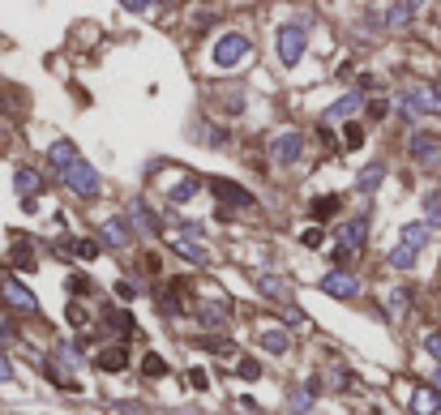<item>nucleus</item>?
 Listing matches in <instances>:
<instances>
[{
    "label": "nucleus",
    "mask_w": 441,
    "mask_h": 415,
    "mask_svg": "<svg viewBox=\"0 0 441 415\" xmlns=\"http://www.w3.org/2000/svg\"><path fill=\"white\" fill-rule=\"evenodd\" d=\"M244 60H249V39L244 34H223V39L214 43V65L218 69H236Z\"/></svg>",
    "instance_id": "1"
},
{
    "label": "nucleus",
    "mask_w": 441,
    "mask_h": 415,
    "mask_svg": "<svg viewBox=\"0 0 441 415\" xmlns=\"http://www.w3.org/2000/svg\"><path fill=\"white\" fill-rule=\"evenodd\" d=\"M300 56H304V26L300 22L279 26V60L283 65H296Z\"/></svg>",
    "instance_id": "2"
},
{
    "label": "nucleus",
    "mask_w": 441,
    "mask_h": 415,
    "mask_svg": "<svg viewBox=\"0 0 441 415\" xmlns=\"http://www.w3.org/2000/svg\"><path fill=\"white\" fill-rule=\"evenodd\" d=\"M61 180H65L77 197H99V176H94V167H90L86 159H77V163H73Z\"/></svg>",
    "instance_id": "3"
},
{
    "label": "nucleus",
    "mask_w": 441,
    "mask_h": 415,
    "mask_svg": "<svg viewBox=\"0 0 441 415\" xmlns=\"http://www.w3.org/2000/svg\"><path fill=\"white\" fill-rule=\"evenodd\" d=\"M270 154H274L279 163H296L300 154H304V137H300V133H283V137H274Z\"/></svg>",
    "instance_id": "4"
},
{
    "label": "nucleus",
    "mask_w": 441,
    "mask_h": 415,
    "mask_svg": "<svg viewBox=\"0 0 441 415\" xmlns=\"http://www.w3.org/2000/svg\"><path fill=\"white\" fill-rule=\"evenodd\" d=\"M321 291H325V295H339V300H352V295L360 291V283H356L352 274H339V270H330V274L321 279Z\"/></svg>",
    "instance_id": "5"
},
{
    "label": "nucleus",
    "mask_w": 441,
    "mask_h": 415,
    "mask_svg": "<svg viewBox=\"0 0 441 415\" xmlns=\"http://www.w3.org/2000/svg\"><path fill=\"white\" fill-rule=\"evenodd\" d=\"M99 236H103V244H112V248H129V244H133V231H129L125 219H107V223L99 227Z\"/></svg>",
    "instance_id": "6"
},
{
    "label": "nucleus",
    "mask_w": 441,
    "mask_h": 415,
    "mask_svg": "<svg viewBox=\"0 0 441 415\" xmlns=\"http://www.w3.org/2000/svg\"><path fill=\"white\" fill-rule=\"evenodd\" d=\"M5 300L18 308V313H35V308H39V300H35V295H30L18 279H9V283H5Z\"/></svg>",
    "instance_id": "7"
},
{
    "label": "nucleus",
    "mask_w": 441,
    "mask_h": 415,
    "mask_svg": "<svg viewBox=\"0 0 441 415\" xmlns=\"http://www.w3.org/2000/svg\"><path fill=\"white\" fill-rule=\"evenodd\" d=\"M47 159H51V167H56V172L65 176V172L77 163V150H73V141H56V146L47 150Z\"/></svg>",
    "instance_id": "8"
},
{
    "label": "nucleus",
    "mask_w": 441,
    "mask_h": 415,
    "mask_svg": "<svg viewBox=\"0 0 441 415\" xmlns=\"http://www.w3.org/2000/svg\"><path fill=\"white\" fill-rule=\"evenodd\" d=\"M94 364H99L103 373H120V369L129 364V351H125V347H107V351H99Z\"/></svg>",
    "instance_id": "9"
},
{
    "label": "nucleus",
    "mask_w": 441,
    "mask_h": 415,
    "mask_svg": "<svg viewBox=\"0 0 441 415\" xmlns=\"http://www.w3.org/2000/svg\"><path fill=\"white\" fill-rule=\"evenodd\" d=\"M13 189H18L22 197H30V193L43 189V176H39L35 167H18V172H13Z\"/></svg>",
    "instance_id": "10"
},
{
    "label": "nucleus",
    "mask_w": 441,
    "mask_h": 415,
    "mask_svg": "<svg viewBox=\"0 0 441 415\" xmlns=\"http://www.w3.org/2000/svg\"><path fill=\"white\" fill-rule=\"evenodd\" d=\"M411 108H416V112H441V98H437L433 86H416V90H411Z\"/></svg>",
    "instance_id": "11"
},
{
    "label": "nucleus",
    "mask_w": 441,
    "mask_h": 415,
    "mask_svg": "<svg viewBox=\"0 0 441 415\" xmlns=\"http://www.w3.org/2000/svg\"><path fill=\"white\" fill-rule=\"evenodd\" d=\"M364 231H368V219H352V223L339 231L343 248H360V244H364Z\"/></svg>",
    "instance_id": "12"
},
{
    "label": "nucleus",
    "mask_w": 441,
    "mask_h": 415,
    "mask_svg": "<svg viewBox=\"0 0 441 415\" xmlns=\"http://www.w3.org/2000/svg\"><path fill=\"white\" fill-rule=\"evenodd\" d=\"M210 189H214L218 197H223V201H236V205H253V197H249V193H244L240 184H228V180H214Z\"/></svg>",
    "instance_id": "13"
},
{
    "label": "nucleus",
    "mask_w": 441,
    "mask_h": 415,
    "mask_svg": "<svg viewBox=\"0 0 441 415\" xmlns=\"http://www.w3.org/2000/svg\"><path fill=\"white\" fill-rule=\"evenodd\" d=\"M407 150H411V159H420V163H428V159H433V154L441 150V141H437V137H411V146H407Z\"/></svg>",
    "instance_id": "14"
},
{
    "label": "nucleus",
    "mask_w": 441,
    "mask_h": 415,
    "mask_svg": "<svg viewBox=\"0 0 441 415\" xmlns=\"http://www.w3.org/2000/svg\"><path fill=\"white\" fill-rule=\"evenodd\" d=\"M193 193H197V176H185L180 184H172V189H168V201H172V205H185Z\"/></svg>",
    "instance_id": "15"
},
{
    "label": "nucleus",
    "mask_w": 441,
    "mask_h": 415,
    "mask_svg": "<svg viewBox=\"0 0 441 415\" xmlns=\"http://www.w3.org/2000/svg\"><path fill=\"white\" fill-rule=\"evenodd\" d=\"M424 240H428V223H407V227H403V248L416 253Z\"/></svg>",
    "instance_id": "16"
},
{
    "label": "nucleus",
    "mask_w": 441,
    "mask_h": 415,
    "mask_svg": "<svg viewBox=\"0 0 441 415\" xmlns=\"http://www.w3.org/2000/svg\"><path fill=\"white\" fill-rule=\"evenodd\" d=\"M411 411H416V415H437V411H441V398H437L433 390H420L416 402H411Z\"/></svg>",
    "instance_id": "17"
},
{
    "label": "nucleus",
    "mask_w": 441,
    "mask_h": 415,
    "mask_svg": "<svg viewBox=\"0 0 441 415\" xmlns=\"http://www.w3.org/2000/svg\"><path fill=\"white\" fill-rule=\"evenodd\" d=\"M129 215H133V219H137V223H142L146 231H163V227L154 223V215L146 210V201H142V197H137V201H129Z\"/></svg>",
    "instance_id": "18"
},
{
    "label": "nucleus",
    "mask_w": 441,
    "mask_h": 415,
    "mask_svg": "<svg viewBox=\"0 0 441 415\" xmlns=\"http://www.w3.org/2000/svg\"><path fill=\"white\" fill-rule=\"evenodd\" d=\"M356 108H360V94H343V98L335 103V108L325 112V120H335V116H347V112H356Z\"/></svg>",
    "instance_id": "19"
},
{
    "label": "nucleus",
    "mask_w": 441,
    "mask_h": 415,
    "mask_svg": "<svg viewBox=\"0 0 441 415\" xmlns=\"http://www.w3.org/2000/svg\"><path fill=\"white\" fill-rule=\"evenodd\" d=\"M390 266H395V270H411V266H416V253H411V248H403V244H399V248H395V253H390Z\"/></svg>",
    "instance_id": "20"
},
{
    "label": "nucleus",
    "mask_w": 441,
    "mask_h": 415,
    "mask_svg": "<svg viewBox=\"0 0 441 415\" xmlns=\"http://www.w3.org/2000/svg\"><path fill=\"white\" fill-rule=\"evenodd\" d=\"M381 176H385V167H381V163H373V167L360 176V193H373V189L381 184Z\"/></svg>",
    "instance_id": "21"
},
{
    "label": "nucleus",
    "mask_w": 441,
    "mask_h": 415,
    "mask_svg": "<svg viewBox=\"0 0 441 415\" xmlns=\"http://www.w3.org/2000/svg\"><path fill=\"white\" fill-rule=\"evenodd\" d=\"M176 248L189 257V262H197V266H206V262H210V257H206V248H197V244H189V240H176Z\"/></svg>",
    "instance_id": "22"
},
{
    "label": "nucleus",
    "mask_w": 441,
    "mask_h": 415,
    "mask_svg": "<svg viewBox=\"0 0 441 415\" xmlns=\"http://www.w3.org/2000/svg\"><path fill=\"white\" fill-rule=\"evenodd\" d=\"M313 215H317V219L339 215V197H317V201H313Z\"/></svg>",
    "instance_id": "23"
},
{
    "label": "nucleus",
    "mask_w": 441,
    "mask_h": 415,
    "mask_svg": "<svg viewBox=\"0 0 441 415\" xmlns=\"http://www.w3.org/2000/svg\"><path fill=\"white\" fill-rule=\"evenodd\" d=\"M261 291H266L270 300H287V287H283V279H261Z\"/></svg>",
    "instance_id": "24"
},
{
    "label": "nucleus",
    "mask_w": 441,
    "mask_h": 415,
    "mask_svg": "<svg viewBox=\"0 0 441 415\" xmlns=\"http://www.w3.org/2000/svg\"><path fill=\"white\" fill-rule=\"evenodd\" d=\"M411 13H416V5H395V9H390V26H407Z\"/></svg>",
    "instance_id": "25"
},
{
    "label": "nucleus",
    "mask_w": 441,
    "mask_h": 415,
    "mask_svg": "<svg viewBox=\"0 0 441 415\" xmlns=\"http://www.w3.org/2000/svg\"><path fill=\"white\" fill-rule=\"evenodd\" d=\"M261 347H266V351H287V338H283L279 330H270V334H261Z\"/></svg>",
    "instance_id": "26"
},
{
    "label": "nucleus",
    "mask_w": 441,
    "mask_h": 415,
    "mask_svg": "<svg viewBox=\"0 0 441 415\" xmlns=\"http://www.w3.org/2000/svg\"><path fill=\"white\" fill-rule=\"evenodd\" d=\"M107 326H116L120 334H133L137 326H133V317H125V313H107Z\"/></svg>",
    "instance_id": "27"
},
{
    "label": "nucleus",
    "mask_w": 441,
    "mask_h": 415,
    "mask_svg": "<svg viewBox=\"0 0 441 415\" xmlns=\"http://www.w3.org/2000/svg\"><path fill=\"white\" fill-rule=\"evenodd\" d=\"M236 373H240L244 381H257V377H261V364H257V359H240V369H236Z\"/></svg>",
    "instance_id": "28"
},
{
    "label": "nucleus",
    "mask_w": 441,
    "mask_h": 415,
    "mask_svg": "<svg viewBox=\"0 0 441 415\" xmlns=\"http://www.w3.org/2000/svg\"><path fill=\"white\" fill-rule=\"evenodd\" d=\"M13 266H18V270H30V266H35V262H30V248H26V244H18V248H13Z\"/></svg>",
    "instance_id": "29"
},
{
    "label": "nucleus",
    "mask_w": 441,
    "mask_h": 415,
    "mask_svg": "<svg viewBox=\"0 0 441 415\" xmlns=\"http://www.w3.org/2000/svg\"><path fill=\"white\" fill-rule=\"evenodd\" d=\"M168 373V364H163V355H146V377H159Z\"/></svg>",
    "instance_id": "30"
},
{
    "label": "nucleus",
    "mask_w": 441,
    "mask_h": 415,
    "mask_svg": "<svg viewBox=\"0 0 441 415\" xmlns=\"http://www.w3.org/2000/svg\"><path fill=\"white\" fill-rule=\"evenodd\" d=\"M390 313H407V291H390Z\"/></svg>",
    "instance_id": "31"
},
{
    "label": "nucleus",
    "mask_w": 441,
    "mask_h": 415,
    "mask_svg": "<svg viewBox=\"0 0 441 415\" xmlns=\"http://www.w3.org/2000/svg\"><path fill=\"white\" fill-rule=\"evenodd\" d=\"M424 210H428L433 219H441V193H428V197H424Z\"/></svg>",
    "instance_id": "32"
},
{
    "label": "nucleus",
    "mask_w": 441,
    "mask_h": 415,
    "mask_svg": "<svg viewBox=\"0 0 441 415\" xmlns=\"http://www.w3.org/2000/svg\"><path fill=\"white\" fill-rule=\"evenodd\" d=\"M424 347H428V355H437V364H441V334H424Z\"/></svg>",
    "instance_id": "33"
},
{
    "label": "nucleus",
    "mask_w": 441,
    "mask_h": 415,
    "mask_svg": "<svg viewBox=\"0 0 441 415\" xmlns=\"http://www.w3.org/2000/svg\"><path fill=\"white\" fill-rule=\"evenodd\" d=\"M292 407H296V411H309V407H313V390H300V394L292 398Z\"/></svg>",
    "instance_id": "34"
},
{
    "label": "nucleus",
    "mask_w": 441,
    "mask_h": 415,
    "mask_svg": "<svg viewBox=\"0 0 441 415\" xmlns=\"http://www.w3.org/2000/svg\"><path fill=\"white\" fill-rule=\"evenodd\" d=\"M360 141H364V129H360V124H347V146H352V150H356V146H360Z\"/></svg>",
    "instance_id": "35"
},
{
    "label": "nucleus",
    "mask_w": 441,
    "mask_h": 415,
    "mask_svg": "<svg viewBox=\"0 0 441 415\" xmlns=\"http://www.w3.org/2000/svg\"><path fill=\"white\" fill-rule=\"evenodd\" d=\"M385 112H390V103H381V98L368 108V116H373V120H385Z\"/></svg>",
    "instance_id": "36"
},
{
    "label": "nucleus",
    "mask_w": 441,
    "mask_h": 415,
    "mask_svg": "<svg viewBox=\"0 0 441 415\" xmlns=\"http://www.w3.org/2000/svg\"><path fill=\"white\" fill-rule=\"evenodd\" d=\"M0 381H13V369H9V359L0 355Z\"/></svg>",
    "instance_id": "37"
},
{
    "label": "nucleus",
    "mask_w": 441,
    "mask_h": 415,
    "mask_svg": "<svg viewBox=\"0 0 441 415\" xmlns=\"http://www.w3.org/2000/svg\"><path fill=\"white\" fill-rule=\"evenodd\" d=\"M189 381H193L197 390H206V373H201V369H193V373H189Z\"/></svg>",
    "instance_id": "38"
},
{
    "label": "nucleus",
    "mask_w": 441,
    "mask_h": 415,
    "mask_svg": "<svg viewBox=\"0 0 441 415\" xmlns=\"http://www.w3.org/2000/svg\"><path fill=\"white\" fill-rule=\"evenodd\" d=\"M9 334H13V326H9V321H0V338H9Z\"/></svg>",
    "instance_id": "39"
},
{
    "label": "nucleus",
    "mask_w": 441,
    "mask_h": 415,
    "mask_svg": "<svg viewBox=\"0 0 441 415\" xmlns=\"http://www.w3.org/2000/svg\"><path fill=\"white\" fill-rule=\"evenodd\" d=\"M437 385H441V373H437Z\"/></svg>",
    "instance_id": "40"
},
{
    "label": "nucleus",
    "mask_w": 441,
    "mask_h": 415,
    "mask_svg": "<svg viewBox=\"0 0 441 415\" xmlns=\"http://www.w3.org/2000/svg\"><path fill=\"white\" fill-rule=\"evenodd\" d=\"M437 98H441V86H437Z\"/></svg>",
    "instance_id": "41"
}]
</instances>
